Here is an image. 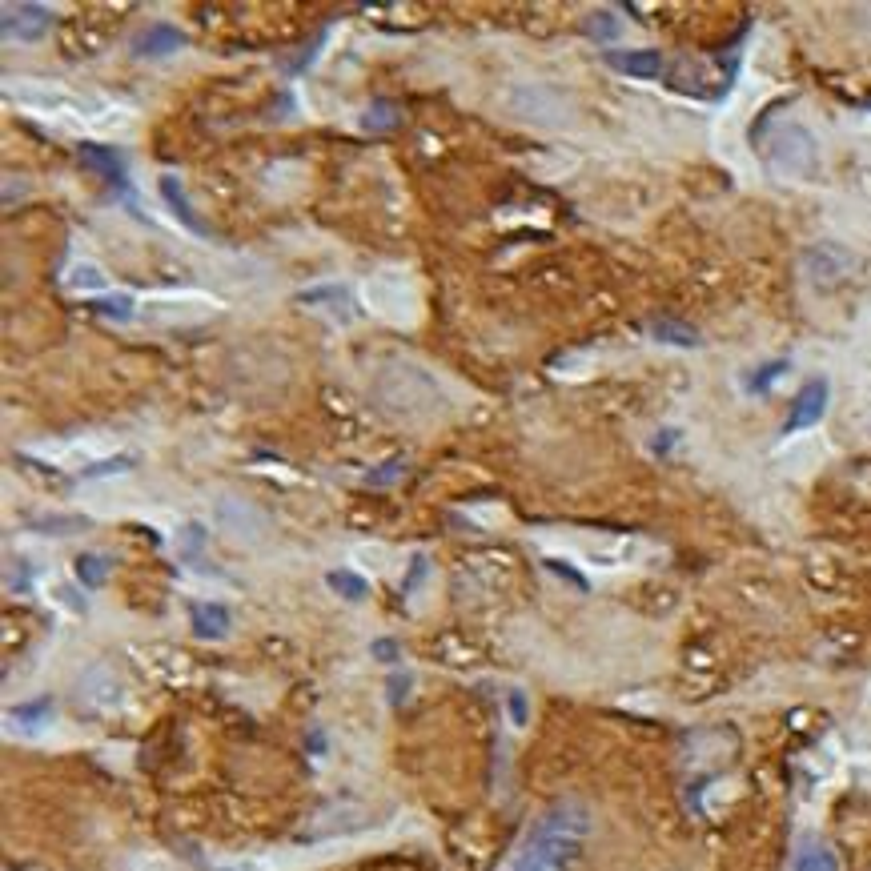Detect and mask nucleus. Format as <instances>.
Listing matches in <instances>:
<instances>
[{"instance_id": "f8f14e48", "label": "nucleus", "mask_w": 871, "mask_h": 871, "mask_svg": "<svg viewBox=\"0 0 871 871\" xmlns=\"http://www.w3.org/2000/svg\"><path fill=\"white\" fill-rule=\"evenodd\" d=\"M193 631L201 639H221L229 631V611L221 603H197L193 607Z\"/></svg>"}, {"instance_id": "0eeeda50", "label": "nucleus", "mask_w": 871, "mask_h": 871, "mask_svg": "<svg viewBox=\"0 0 871 871\" xmlns=\"http://www.w3.org/2000/svg\"><path fill=\"white\" fill-rule=\"evenodd\" d=\"M177 49H185V33L177 25H149V29H141L133 37V53L137 57H169Z\"/></svg>"}, {"instance_id": "a878e982", "label": "nucleus", "mask_w": 871, "mask_h": 871, "mask_svg": "<svg viewBox=\"0 0 871 871\" xmlns=\"http://www.w3.org/2000/svg\"><path fill=\"white\" fill-rule=\"evenodd\" d=\"M125 466H133V458H113V462H101V466H93L89 474H117V470H125Z\"/></svg>"}, {"instance_id": "4468645a", "label": "nucleus", "mask_w": 871, "mask_h": 871, "mask_svg": "<svg viewBox=\"0 0 871 871\" xmlns=\"http://www.w3.org/2000/svg\"><path fill=\"white\" fill-rule=\"evenodd\" d=\"M795 871H839V859H835V851L827 843L807 839L799 847V855H795Z\"/></svg>"}, {"instance_id": "7ed1b4c3", "label": "nucleus", "mask_w": 871, "mask_h": 871, "mask_svg": "<svg viewBox=\"0 0 871 871\" xmlns=\"http://www.w3.org/2000/svg\"><path fill=\"white\" fill-rule=\"evenodd\" d=\"M855 253L843 249L839 241H819L803 253V277L815 285V289H835L843 285L851 273H855Z\"/></svg>"}, {"instance_id": "f3484780", "label": "nucleus", "mask_w": 871, "mask_h": 871, "mask_svg": "<svg viewBox=\"0 0 871 871\" xmlns=\"http://www.w3.org/2000/svg\"><path fill=\"white\" fill-rule=\"evenodd\" d=\"M783 374H787V358H779V362H767V366H759L751 378H743V390H747V394H767V390H771V386H775Z\"/></svg>"}, {"instance_id": "4be33fe9", "label": "nucleus", "mask_w": 871, "mask_h": 871, "mask_svg": "<svg viewBox=\"0 0 871 871\" xmlns=\"http://www.w3.org/2000/svg\"><path fill=\"white\" fill-rule=\"evenodd\" d=\"M402 466H406L402 458H398V462H386V466H378V474H370L366 482H370V486H386V482H398V478H402Z\"/></svg>"}, {"instance_id": "a211bd4d", "label": "nucleus", "mask_w": 871, "mask_h": 871, "mask_svg": "<svg viewBox=\"0 0 871 871\" xmlns=\"http://www.w3.org/2000/svg\"><path fill=\"white\" fill-rule=\"evenodd\" d=\"M105 574H109V562H105V558H97V554H81V558H77V578H81L85 587H101Z\"/></svg>"}, {"instance_id": "412c9836", "label": "nucleus", "mask_w": 871, "mask_h": 871, "mask_svg": "<svg viewBox=\"0 0 871 871\" xmlns=\"http://www.w3.org/2000/svg\"><path fill=\"white\" fill-rule=\"evenodd\" d=\"M49 711H53V703L41 699V703H29V707H13V719L17 723H41V719H49Z\"/></svg>"}, {"instance_id": "9d476101", "label": "nucleus", "mask_w": 871, "mask_h": 871, "mask_svg": "<svg viewBox=\"0 0 871 871\" xmlns=\"http://www.w3.org/2000/svg\"><path fill=\"white\" fill-rule=\"evenodd\" d=\"M651 338L663 342V346H683V350H699L703 346V334L691 322H675V318H655L651 322Z\"/></svg>"}, {"instance_id": "aec40b11", "label": "nucleus", "mask_w": 871, "mask_h": 871, "mask_svg": "<svg viewBox=\"0 0 871 871\" xmlns=\"http://www.w3.org/2000/svg\"><path fill=\"white\" fill-rule=\"evenodd\" d=\"M93 310H97L101 318H109V322H129V318H133V302H129V298H101Z\"/></svg>"}, {"instance_id": "1a4fd4ad", "label": "nucleus", "mask_w": 871, "mask_h": 871, "mask_svg": "<svg viewBox=\"0 0 871 871\" xmlns=\"http://www.w3.org/2000/svg\"><path fill=\"white\" fill-rule=\"evenodd\" d=\"M81 165L93 169V173H101V177L113 181V185L125 181V161H121L117 149H105V145H81Z\"/></svg>"}, {"instance_id": "ddd939ff", "label": "nucleus", "mask_w": 871, "mask_h": 871, "mask_svg": "<svg viewBox=\"0 0 871 871\" xmlns=\"http://www.w3.org/2000/svg\"><path fill=\"white\" fill-rule=\"evenodd\" d=\"M161 197H165V205L173 209V217H177L185 229L201 233V221L193 217V209H189V197H185V189H181V181H177V177H161Z\"/></svg>"}, {"instance_id": "f03ea898", "label": "nucleus", "mask_w": 871, "mask_h": 871, "mask_svg": "<svg viewBox=\"0 0 871 871\" xmlns=\"http://www.w3.org/2000/svg\"><path fill=\"white\" fill-rule=\"evenodd\" d=\"M767 165L791 181H807L815 177L819 169V149H815V137L803 129V125H779L767 141Z\"/></svg>"}, {"instance_id": "423d86ee", "label": "nucleus", "mask_w": 871, "mask_h": 871, "mask_svg": "<svg viewBox=\"0 0 871 871\" xmlns=\"http://www.w3.org/2000/svg\"><path fill=\"white\" fill-rule=\"evenodd\" d=\"M607 65L623 77H639V81H651V77H663L667 61L663 53H651V49H623V53H607Z\"/></svg>"}, {"instance_id": "9b49d317", "label": "nucleus", "mask_w": 871, "mask_h": 871, "mask_svg": "<svg viewBox=\"0 0 871 871\" xmlns=\"http://www.w3.org/2000/svg\"><path fill=\"white\" fill-rule=\"evenodd\" d=\"M217 514H221V522L233 526L241 538H257V530H261V518H257V514L249 510V502H241V498L217 502Z\"/></svg>"}, {"instance_id": "393cba45", "label": "nucleus", "mask_w": 871, "mask_h": 871, "mask_svg": "<svg viewBox=\"0 0 871 871\" xmlns=\"http://www.w3.org/2000/svg\"><path fill=\"white\" fill-rule=\"evenodd\" d=\"M546 566H550L554 574H562V578H570V583H574V587H583V591H587V578H578V574H574V570H570L566 562H554V558H550Z\"/></svg>"}, {"instance_id": "5701e85b", "label": "nucleus", "mask_w": 871, "mask_h": 871, "mask_svg": "<svg viewBox=\"0 0 871 871\" xmlns=\"http://www.w3.org/2000/svg\"><path fill=\"white\" fill-rule=\"evenodd\" d=\"M510 719L522 727L526 723V695L522 691H510Z\"/></svg>"}, {"instance_id": "6ab92c4d", "label": "nucleus", "mask_w": 871, "mask_h": 871, "mask_svg": "<svg viewBox=\"0 0 871 871\" xmlns=\"http://www.w3.org/2000/svg\"><path fill=\"white\" fill-rule=\"evenodd\" d=\"M583 29H587V37H595V41H615V37H619V17H615V13H591Z\"/></svg>"}, {"instance_id": "b1692460", "label": "nucleus", "mask_w": 871, "mask_h": 871, "mask_svg": "<svg viewBox=\"0 0 871 871\" xmlns=\"http://www.w3.org/2000/svg\"><path fill=\"white\" fill-rule=\"evenodd\" d=\"M374 659H382V663H394V659H398V643H390V639H378V643H374Z\"/></svg>"}, {"instance_id": "2eb2a0df", "label": "nucleus", "mask_w": 871, "mask_h": 871, "mask_svg": "<svg viewBox=\"0 0 871 871\" xmlns=\"http://www.w3.org/2000/svg\"><path fill=\"white\" fill-rule=\"evenodd\" d=\"M65 281H69V289H81V294H101V289L109 285L105 269H101V265H89V261H77V265L65 273Z\"/></svg>"}, {"instance_id": "bb28decb", "label": "nucleus", "mask_w": 871, "mask_h": 871, "mask_svg": "<svg viewBox=\"0 0 871 871\" xmlns=\"http://www.w3.org/2000/svg\"><path fill=\"white\" fill-rule=\"evenodd\" d=\"M406 687H410V679H406V675L390 679V703H402V699H406Z\"/></svg>"}, {"instance_id": "39448f33", "label": "nucleus", "mask_w": 871, "mask_h": 871, "mask_svg": "<svg viewBox=\"0 0 871 871\" xmlns=\"http://www.w3.org/2000/svg\"><path fill=\"white\" fill-rule=\"evenodd\" d=\"M823 410H827V382H823V378H811V382L795 394V402H791V410H787V422H783V434L811 430V426L823 418Z\"/></svg>"}, {"instance_id": "f257e3e1", "label": "nucleus", "mask_w": 871, "mask_h": 871, "mask_svg": "<svg viewBox=\"0 0 871 871\" xmlns=\"http://www.w3.org/2000/svg\"><path fill=\"white\" fill-rule=\"evenodd\" d=\"M587 831H591L587 807L558 803V807L546 811V819L534 827V835H530V843L522 847L514 871H554V867L574 863V855H578V847H583Z\"/></svg>"}, {"instance_id": "20e7f679", "label": "nucleus", "mask_w": 871, "mask_h": 871, "mask_svg": "<svg viewBox=\"0 0 871 871\" xmlns=\"http://www.w3.org/2000/svg\"><path fill=\"white\" fill-rule=\"evenodd\" d=\"M53 25V13L45 5H5L0 9V29L13 41H41Z\"/></svg>"}, {"instance_id": "dca6fc26", "label": "nucleus", "mask_w": 871, "mask_h": 871, "mask_svg": "<svg viewBox=\"0 0 871 871\" xmlns=\"http://www.w3.org/2000/svg\"><path fill=\"white\" fill-rule=\"evenodd\" d=\"M326 583H330V591H338V595L350 599V603H362V599L370 595V583H366L362 574H350V570H330Z\"/></svg>"}, {"instance_id": "6e6552de", "label": "nucleus", "mask_w": 871, "mask_h": 871, "mask_svg": "<svg viewBox=\"0 0 871 871\" xmlns=\"http://www.w3.org/2000/svg\"><path fill=\"white\" fill-rule=\"evenodd\" d=\"M298 302H302V306H326V314H334L338 322H350V318L358 314V306H354V298H350V289H346V285H318V289H302V294H298Z\"/></svg>"}]
</instances>
